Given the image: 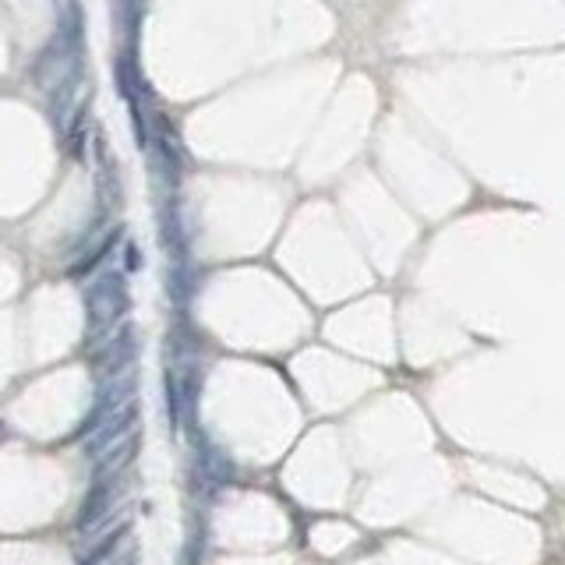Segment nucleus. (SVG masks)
<instances>
[{
  "label": "nucleus",
  "mask_w": 565,
  "mask_h": 565,
  "mask_svg": "<svg viewBox=\"0 0 565 565\" xmlns=\"http://www.w3.org/2000/svg\"><path fill=\"white\" fill-rule=\"evenodd\" d=\"M131 311V290H128V276L120 269H106L96 276L85 290V315H89V339L96 343L103 336L114 333L117 325L128 322Z\"/></svg>",
  "instance_id": "obj_1"
},
{
  "label": "nucleus",
  "mask_w": 565,
  "mask_h": 565,
  "mask_svg": "<svg viewBox=\"0 0 565 565\" xmlns=\"http://www.w3.org/2000/svg\"><path fill=\"white\" fill-rule=\"evenodd\" d=\"M135 424H138V406H135V400H131V403H124L120 411L106 414V417L96 424V428H92V431L85 435V457H89V460H100L103 452H109L114 446H120L124 438L135 435Z\"/></svg>",
  "instance_id": "obj_2"
},
{
  "label": "nucleus",
  "mask_w": 565,
  "mask_h": 565,
  "mask_svg": "<svg viewBox=\"0 0 565 565\" xmlns=\"http://www.w3.org/2000/svg\"><path fill=\"white\" fill-rule=\"evenodd\" d=\"M117 492H120V477L117 484L114 481H96V488L89 492L85 506H82V516H78V527L82 530H92L103 516L114 512V501H117Z\"/></svg>",
  "instance_id": "obj_3"
},
{
  "label": "nucleus",
  "mask_w": 565,
  "mask_h": 565,
  "mask_svg": "<svg viewBox=\"0 0 565 565\" xmlns=\"http://www.w3.org/2000/svg\"><path fill=\"white\" fill-rule=\"evenodd\" d=\"M135 449H138V438L131 435V438H124L120 446L103 452L100 460H92V463H96V481H117L124 474V466L135 460Z\"/></svg>",
  "instance_id": "obj_4"
},
{
  "label": "nucleus",
  "mask_w": 565,
  "mask_h": 565,
  "mask_svg": "<svg viewBox=\"0 0 565 565\" xmlns=\"http://www.w3.org/2000/svg\"><path fill=\"white\" fill-rule=\"evenodd\" d=\"M128 265H131V269H138V251L135 247H128Z\"/></svg>",
  "instance_id": "obj_5"
},
{
  "label": "nucleus",
  "mask_w": 565,
  "mask_h": 565,
  "mask_svg": "<svg viewBox=\"0 0 565 565\" xmlns=\"http://www.w3.org/2000/svg\"><path fill=\"white\" fill-rule=\"evenodd\" d=\"M4 438H8V428H4V424H0V442H4Z\"/></svg>",
  "instance_id": "obj_6"
}]
</instances>
